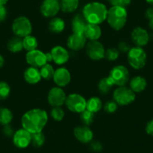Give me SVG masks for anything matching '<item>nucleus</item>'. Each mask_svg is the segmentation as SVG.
<instances>
[{
	"mask_svg": "<svg viewBox=\"0 0 153 153\" xmlns=\"http://www.w3.org/2000/svg\"><path fill=\"white\" fill-rule=\"evenodd\" d=\"M109 76L115 86H124L129 83L130 73L127 68L123 65H116L110 70Z\"/></svg>",
	"mask_w": 153,
	"mask_h": 153,
	"instance_id": "0eeeda50",
	"label": "nucleus"
},
{
	"mask_svg": "<svg viewBox=\"0 0 153 153\" xmlns=\"http://www.w3.org/2000/svg\"><path fill=\"white\" fill-rule=\"evenodd\" d=\"M107 22L109 26L116 31H120L126 26L128 20L126 8L120 6H111L108 9Z\"/></svg>",
	"mask_w": 153,
	"mask_h": 153,
	"instance_id": "7ed1b4c3",
	"label": "nucleus"
},
{
	"mask_svg": "<svg viewBox=\"0 0 153 153\" xmlns=\"http://www.w3.org/2000/svg\"><path fill=\"white\" fill-rule=\"evenodd\" d=\"M65 29V22L62 18L54 17L48 23V30L53 34H60Z\"/></svg>",
	"mask_w": 153,
	"mask_h": 153,
	"instance_id": "5701e85b",
	"label": "nucleus"
},
{
	"mask_svg": "<svg viewBox=\"0 0 153 153\" xmlns=\"http://www.w3.org/2000/svg\"><path fill=\"white\" fill-rule=\"evenodd\" d=\"M14 130L12 126H11V124L6 125V126H3V128H2V133L5 135V137H12L13 135L14 134Z\"/></svg>",
	"mask_w": 153,
	"mask_h": 153,
	"instance_id": "58836bf2",
	"label": "nucleus"
},
{
	"mask_svg": "<svg viewBox=\"0 0 153 153\" xmlns=\"http://www.w3.org/2000/svg\"><path fill=\"white\" fill-rule=\"evenodd\" d=\"M71 30L73 33L83 34L88 23L82 14H76L71 20Z\"/></svg>",
	"mask_w": 153,
	"mask_h": 153,
	"instance_id": "aec40b11",
	"label": "nucleus"
},
{
	"mask_svg": "<svg viewBox=\"0 0 153 153\" xmlns=\"http://www.w3.org/2000/svg\"><path fill=\"white\" fill-rule=\"evenodd\" d=\"M23 78L25 81L31 85H35L38 83L42 80L40 70L38 68L29 66L25 70L23 73Z\"/></svg>",
	"mask_w": 153,
	"mask_h": 153,
	"instance_id": "6ab92c4d",
	"label": "nucleus"
},
{
	"mask_svg": "<svg viewBox=\"0 0 153 153\" xmlns=\"http://www.w3.org/2000/svg\"><path fill=\"white\" fill-rule=\"evenodd\" d=\"M113 98L119 106H128L136 98V93L127 86H118L113 92Z\"/></svg>",
	"mask_w": 153,
	"mask_h": 153,
	"instance_id": "423d86ee",
	"label": "nucleus"
},
{
	"mask_svg": "<svg viewBox=\"0 0 153 153\" xmlns=\"http://www.w3.org/2000/svg\"><path fill=\"white\" fill-rule=\"evenodd\" d=\"M60 10L59 2L57 0H44L40 6L41 14L48 18L56 17Z\"/></svg>",
	"mask_w": 153,
	"mask_h": 153,
	"instance_id": "f8f14e48",
	"label": "nucleus"
},
{
	"mask_svg": "<svg viewBox=\"0 0 153 153\" xmlns=\"http://www.w3.org/2000/svg\"><path fill=\"white\" fill-rule=\"evenodd\" d=\"M54 72H55V69L53 67L52 65L50 63H47L45 65L42 66L40 69L41 76H42V79L45 80H50L53 79L54 75Z\"/></svg>",
	"mask_w": 153,
	"mask_h": 153,
	"instance_id": "c756f323",
	"label": "nucleus"
},
{
	"mask_svg": "<svg viewBox=\"0 0 153 153\" xmlns=\"http://www.w3.org/2000/svg\"><path fill=\"white\" fill-rule=\"evenodd\" d=\"M11 29L15 36L23 38L32 34V24L27 17L20 16L14 20Z\"/></svg>",
	"mask_w": 153,
	"mask_h": 153,
	"instance_id": "39448f33",
	"label": "nucleus"
},
{
	"mask_svg": "<svg viewBox=\"0 0 153 153\" xmlns=\"http://www.w3.org/2000/svg\"><path fill=\"white\" fill-rule=\"evenodd\" d=\"M45 55H46V59H47V62H48V63H50L51 62H53V56L51 52L45 53Z\"/></svg>",
	"mask_w": 153,
	"mask_h": 153,
	"instance_id": "c03bdc74",
	"label": "nucleus"
},
{
	"mask_svg": "<svg viewBox=\"0 0 153 153\" xmlns=\"http://www.w3.org/2000/svg\"><path fill=\"white\" fill-rule=\"evenodd\" d=\"M80 120L83 126H89L95 120V113L86 109L84 111L80 113Z\"/></svg>",
	"mask_w": 153,
	"mask_h": 153,
	"instance_id": "7c9ffc66",
	"label": "nucleus"
},
{
	"mask_svg": "<svg viewBox=\"0 0 153 153\" xmlns=\"http://www.w3.org/2000/svg\"><path fill=\"white\" fill-rule=\"evenodd\" d=\"M11 86L7 82L0 81V101L6 100L11 95Z\"/></svg>",
	"mask_w": 153,
	"mask_h": 153,
	"instance_id": "473e14b6",
	"label": "nucleus"
},
{
	"mask_svg": "<svg viewBox=\"0 0 153 153\" xmlns=\"http://www.w3.org/2000/svg\"><path fill=\"white\" fill-rule=\"evenodd\" d=\"M60 9L65 13H74L79 7L80 0H60Z\"/></svg>",
	"mask_w": 153,
	"mask_h": 153,
	"instance_id": "a878e982",
	"label": "nucleus"
},
{
	"mask_svg": "<svg viewBox=\"0 0 153 153\" xmlns=\"http://www.w3.org/2000/svg\"><path fill=\"white\" fill-rule=\"evenodd\" d=\"M147 86V81L143 76H134L129 80V88L134 93L143 92Z\"/></svg>",
	"mask_w": 153,
	"mask_h": 153,
	"instance_id": "4be33fe9",
	"label": "nucleus"
},
{
	"mask_svg": "<svg viewBox=\"0 0 153 153\" xmlns=\"http://www.w3.org/2000/svg\"><path fill=\"white\" fill-rule=\"evenodd\" d=\"M90 148L94 152H101L102 150V144L98 141H92L90 144Z\"/></svg>",
	"mask_w": 153,
	"mask_h": 153,
	"instance_id": "ea45409f",
	"label": "nucleus"
},
{
	"mask_svg": "<svg viewBox=\"0 0 153 153\" xmlns=\"http://www.w3.org/2000/svg\"><path fill=\"white\" fill-rule=\"evenodd\" d=\"M53 80L56 86L62 88L68 86L71 83V74L68 69L65 67H60L55 70Z\"/></svg>",
	"mask_w": 153,
	"mask_h": 153,
	"instance_id": "dca6fc26",
	"label": "nucleus"
},
{
	"mask_svg": "<svg viewBox=\"0 0 153 153\" xmlns=\"http://www.w3.org/2000/svg\"><path fill=\"white\" fill-rule=\"evenodd\" d=\"M48 113L43 109H31L26 111L22 117V128L31 134L42 132L48 124Z\"/></svg>",
	"mask_w": 153,
	"mask_h": 153,
	"instance_id": "f257e3e1",
	"label": "nucleus"
},
{
	"mask_svg": "<svg viewBox=\"0 0 153 153\" xmlns=\"http://www.w3.org/2000/svg\"><path fill=\"white\" fill-rule=\"evenodd\" d=\"M57 1H60V0H57Z\"/></svg>",
	"mask_w": 153,
	"mask_h": 153,
	"instance_id": "8fccbe9b",
	"label": "nucleus"
},
{
	"mask_svg": "<svg viewBox=\"0 0 153 153\" xmlns=\"http://www.w3.org/2000/svg\"><path fill=\"white\" fill-rule=\"evenodd\" d=\"M23 49L26 50L27 52H29V51H35L38 48V42L35 36L29 35L23 38Z\"/></svg>",
	"mask_w": 153,
	"mask_h": 153,
	"instance_id": "c85d7f7f",
	"label": "nucleus"
},
{
	"mask_svg": "<svg viewBox=\"0 0 153 153\" xmlns=\"http://www.w3.org/2000/svg\"><path fill=\"white\" fill-rule=\"evenodd\" d=\"M145 17L148 20L153 18V6L150 7L148 9H146V11L145 12Z\"/></svg>",
	"mask_w": 153,
	"mask_h": 153,
	"instance_id": "37998d69",
	"label": "nucleus"
},
{
	"mask_svg": "<svg viewBox=\"0 0 153 153\" xmlns=\"http://www.w3.org/2000/svg\"><path fill=\"white\" fill-rule=\"evenodd\" d=\"M120 52L117 48H110L105 51V55H104V59L110 62L116 61L120 57Z\"/></svg>",
	"mask_w": 153,
	"mask_h": 153,
	"instance_id": "f704fd0d",
	"label": "nucleus"
},
{
	"mask_svg": "<svg viewBox=\"0 0 153 153\" xmlns=\"http://www.w3.org/2000/svg\"><path fill=\"white\" fill-rule=\"evenodd\" d=\"M118 107L119 105L113 99L107 101L103 105L104 110L105 111V113H108V114H113V113H116L117 110H118Z\"/></svg>",
	"mask_w": 153,
	"mask_h": 153,
	"instance_id": "c9c22d12",
	"label": "nucleus"
},
{
	"mask_svg": "<svg viewBox=\"0 0 153 153\" xmlns=\"http://www.w3.org/2000/svg\"><path fill=\"white\" fill-rule=\"evenodd\" d=\"M46 138L45 134L42 132H38V133L32 134V140H31V144L33 146L39 148L42 147L45 144Z\"/></svg>",
	"mask_w": 153,
	"mask_h": 153,
	"instance_id": "2f4dec72",
	"label": "nucleus"
},
{
	"mask_svg": "<svg viewBox=\"0 0 153 153\" xmlns=\"http://www.w3.org/2000/svg\"><path fill=\"white\" fill-rule=\"evenodd\" d=\"M131 48V45H129L128 42L123 41V42H120L118 45V48L117 49L119 50L120 53H128V51H130V49Z\"/></svg>",
	"mask_w": 153,
	"mask_h": 153,
	"instance_id": "4c0bfd02",
	"label": "nucleus"
},
{
	"mask_svg": "<svg viewBox=\"0 0 153 153\" xmlns=\"http://www.w3.org/2000/svg\"><path fill=\"white\" fill-rule=\"evenodd\" d=\"M145 130L147 134L153 137V120H150V121H149L147 123Z\"/></svg>",
	"mask_w": 153,
	"mask_h": 153,
	"instance_id": "79ce46f5",
	"label": "nucleus"
},
{
	"mask_svg": "<svg viewBox=\"0 0 153 153\" xmlns=\"http://www.w3.org/2000/svg\"><path fill=\"white\" fill-rule=\"evenodd\" d=\"M4 65H5V58L3 56L0 54V68L3 67Z\"/></svg>",
	"mask_w": 153,
	"mask_h": 153,
	"instance_id": "a18cd8bd",
	"label": "nucleus"
},
{
	"mask_svg": "<svg viewBox=\"0 0 153 153\" xmlns=\"http://www.w3.org/2000/svg\"><path fill=\"white\" fill-rule=\"evenodd\" d=\"M149 26L150 29L153 30V18L149 20Z\"/></svg>",
	"mask_w": 153,
	"mask_h": 153,
	"instance_id": "49530a36",
	"label": "nucleus"
},
{
	"mask_svg": "<svg viewBox=\"0 0 153 153\" xmlns=\"http://www.w3.org/2000/svg\"><path fill=\"white\" fill-rule=\"evenodd\" d=\"M108 8L102 2H91L83 6L82 14L88 23L100 25L107 20Z\"/></svg>",
	"mask_w": 153,
	"mask_h": 153,
	"instance_id": "f03ea898",
	"label": "nucleus"
},
{
	"mask_svg": "<svg viewBox=\"0 0 153 153\" xmlns=\"http://www.w3.org/2000/svg\"><path fill=\"white\" fill-rule=\"evenodd\" d=\"M146 2L149 4L150 5H152V6H153V0H146Z\"/></svg>",
	"mask_w": 153,
	"mask_h": 153,
	"instance_id": "09e8293b",
	"label": "nucleus"
},
{
	"mask_svg": "<svg viewBox=\"0 0 153 153\" xmlns=\"http://www.w3.org/2000/svg\"><path fill=\"white\" fill-rule=\"evenodd\" d=\"M86 53L90 59L93 61H100L104 59L105 48L99 41H89L86 43Z\"/></svg>",
	"mask_w": 153,
	"mask_h": 153,
	"instance_id": "1a4fd4ad",
	"label": "nucleus"
},
{
	"mask_svg": "<svg viewBox=\"0 0 153 153\" xmlns=\"http://www.w3.org/2000/svg\"><path fill=\"white\" fill-rule=\"evenodd\" d=\"M84 35L89 41H98L102 35V30L100 25L88 23L84 31Z\"/></svg>",
	"mask_w": 153,
	"mask_h": 153,
	"instance_id": "412c9836",
	"label": "nucleus"
},
{
	"mask_svg": "<svg viewBox=\"0 0 153 153\" xmlns=\"http://www.w3.org/2000/svg\"><path fill=\"white\" fill-rule=\"evenodd\" d=\"M14 119L12 111L8 107H0V125L2 126L11 124Z\"/></svg>",
	"mask_w": 153,
	"mask_h": 153,
	"instance_id": "cd10ccee",
	"label": "nucleus"
},
{
	"mask_svg": "<svg viewBox=\"0 0 153 153\" xmlns=\"http://www.w3.org/2000/svg\"><path fill=\"white\" fill-rule=\"evenodd\" d=\"M7 48L8 51L13 53H17L23 50V38L14 36L9 39L7 43Z\"/></svg>",
	"mask_w": 153,
	"mask_h": 153,
	"instance_id": "393cba45",
	"label": "nucleus"
},
{
	"mask_svg": "<svg viewBox=\"0 0 153 153\" xmlns=\"http://www.w3.org/2000/svg\"><path fill=\"white\" fill-rule=\"evenodd\" d=\"M113 80L110 79V76H104L99 80L98 83V90L99 93L102 95L108 94L114 86Z\"/></svg>",
	"mask_w": 153,
	"mask_h": 153,
	"instance_id": "b1692460",
	"label": "nucleus"
},
{
	"mask_svg": "<svg viewBox=\"0 0 153 153\" xmlns=\"http://www.w3.org/2000/svg\"><path fill=\"white\" fill-rule=\"evenodd\" d=\"M8 2V0H0V5H5Z\"/></svg>",
	"mask_w": 153,
	"mask_h": 153,
	"instance_id": "de8ad7c7",
	"label": "nucleus"
},
{
	"mask_svg": "<svg viewBox=\"0 0 153 153\" xmlns=\"http://www.w3.org/2000/svg\"><path fill=\"white\" fill-rule=\"evenodd\" d=\"M87 39L84 34H76L72 32L67 39V46L73 51H80L86 47Z\"/></svg>",
	"mask_w": 153,
	"mask_h": 153,
	"instance_id": "2eb2a0df",
	"label": "nucleus"
},
{
	"mask_svg": "<svg viewBox=\"0 0 153 153\" xmlns=\"http://www.w3.org/2000/svg\"><path fill=\"white\" fill-rule=\"evenodd\" d=\"M66 95L64 89L59 86L51 88L48 94V104L51 107H62L65 103Z\"/></svg>",
	"mask_w": 153,
	"mask_h": 153,
	"instance_id": "9d476101",
	"label": "nucleus"
},
{
	"mask_svg": "<svg viewBox=\"0 0 153 153\" xmlns=\"http://www.w3.org/2000/svg\"><path fill=\"white\" fill-rule=\"evenodd\" d=\"M131 38L135 46L143 48L148 45L150 37L149 32L144 28L137 26L132 29L131 32Z\"/></svg>",
	"mask_w": 153,
	"mask_h": 153,
	"instance_id": "9b49d317",
	"label": "nucleus"
},
{
	"mask_svg": "<svg viewBox=\"0 0 153 153\" xmlns=\"http://www.w3.org/2000/svg\"><path fill=\"white\" fill-rule=\"evenodd\" d=\"M109 2L112 6H120L126 8L131 2V0H110Z\"/></svg>",
	"mask_w": 153,
	"mask_h": 153,
	"instance_id": "e433bc0d",
	"label": "nucleus"
},
{
	"mask_svg": "<svg viewBox=\"0 0 153 153\" xmlns=\"http://www.w3.org/2000/svg\"><path fill=\"white\" fill-rule=\"evenodd\" d=\"M74 135L79 142L82 143H89L93 140L94 133L89 126L82 125L76 126L74 129Z\"/></svg>",
	"mask_w": 153,
	"mask_h": 153,
	"instance_id": "f3484780",
	"label": "nucleus"
},
{
	"mask_svg": "<svg viewBox=\"0 0 153 153\" xmlns=\"http://www.w3.org/2000/svg\"><path fill=\"white\" fill-rule=\"evenodd\" d=\"M107 1H108V2H109V1H110V0H107Z\"/></svg>",
	"mask_w": 153,
	"mask_h": 153,
	"instance_id": "3c124183",
	"label": "nucleus"
},
{
	"mask_svg": "<svg viewBox=\"0 0 153 153\" xmlns=\"http://www.w3.org/2000/svg\"><path fill=\"white\" fill-rule=\"evenodd\" d=\"M26 61L29 66L35 68H42L48 63L45 53L36 49L35 51H29L26 54Z\"/></svg>",
	"mask_w": 153,
	"mask_h": 153,
	"instance_id": "ddd939ff",
	"label": "nucleus"
},
{
	"mask_svg": "<svg viewBox=\"0 0 153 153\" xmlns=\"http://www.w3.org/2000/svg\"><path fill=\"white\" fill-rule=\"evenodd\" d=\"M14 146L19 149H25L31 144L32 134L24 128L18 129L12 137Z\"/></svg>",
	"mask_w": 153,
	"mask_h": 153,
	"instance_id": "4468645a",
	"label": "nucleus"
},
{
	"mask_svg": "<svg viewBox=\"0 0 153 153\" xmlns=\"http://www.w3.org/2000/svg\"><path fill=\"white\" fill-rule=\"evenodd\" d=\"M127 59L132 68L140 70L146 65L147 60L146 53L143 48L132 47L127 53Z\"/></svg>",
	"mask_w": 153,
	"mask_h": 153,
	"instance_id": "20e7f679",
	"label": "nucleus"
},
{
	"mask_svg": "<svg viewBox=\"0 0 153 153\" xmlns=\"http://www.w3.org/2000/svg\"><path fill=\"white\" fill-rule=\"evenodd\" d=\"M8 15V11L5 5H0V23L5 21Z\"/></svg>",
	"mask_w": 153,
	"mask_h": 153,
	"instance_id": "a19ab883",
	"label": "nucleus"
},
{
	"mask_svg": "<svg viewBox=\"0 0 153 153\" xmlns=\"http://www.w3.org/2000/svg\"><path fill=\"white\" fill-rule=\"evenodd\" d=\"M51 53L53 56V62L59 65H62L67 63L70 59V53L68 51L60 45H57L53 48Z\"/></svg>",
	"mask_w": 153,
	"mask_h": 153,
	"instance_id": "a211bd4d",
	"label": "nucleus"
},
{
	"mask_svg": "<svg viewBox=\"0 0 153 153\" xmlns=\"http://www.w3.org/2000/svg\"><path fill=\"white\" fill-rule=\"evenodd\" d=\"M65 116V113L62 107H53L51 109V117L55 121H62L64 119Z\"/></svg>",
	"mask_w": 153,
	"mask_h": 153,
	"instance_id": "72a5a7b5",
	"label": "nucleus"
},
{
	"mask_svg": "<svg viewBox=\"0 0 153 153\" xmlns=\"http://www.w3.org/2000/svg\"><path fill=\"white\" fill-rule=\"evenodd\" d=\"M65 104L72 113H81L86 109V98L78 93H71L67 95Z\"/></svg>",
	"mask_w": 153,
	"mask_h": 153,
	"instance_id": "6e6552de",
	"label": "nucleus"
},
{
	"mask_svg": "<svg viewBox=\"0 0 153 153\" xmlns=\"http://www.w3.org/2000/svg\"><path fill=\"white\" fill-rule=\"evenodd\" d=\"M103 108V103L98 97H92L86 100V110L96 113Z\"/></svg>",
	"mask_w": 153,
	"mask_h": 153,
	"instance_id": "bb28decb",
	"label": "nucleus"
}]
</instances>
